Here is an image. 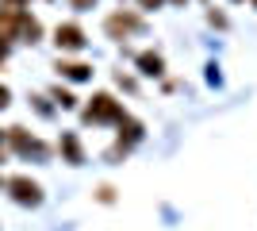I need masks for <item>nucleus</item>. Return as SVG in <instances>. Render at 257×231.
Masks as SVG:
<instances>
[{
  "label": "nucleus",
  "instance_id": "4",
  "mask_svg": "<svg viewBox=\"0 0 257 231\" xmlns=\"http://www.w3.org/2000/svg\"><path fill=\"white\" fill-rule=\"evenodd\" d=\"M54 43L62 46V50H81L85 46V31L77 23H58L54 27Z\"/></svg>",
  "mask_w": 257,
  "mask_h": 231
},
{
  "label": "nucleus",
  "instance_id": "1",
  "mask_svg": "<svg viewBox=\"0 0 257 231\" xmlns=\"http://www.w3.org/2000/svg\"><path fill=\"white\" fill-rule=\"evenodd\" d=\"M85 120H88V123H107V120L123 123V120H127V112H123V104H119L115 97L96 93V97H92V104L85 108Z\"/></svg>",
  "mask_w": 257,
  "mask_h": 231
},
{
  "label": "nucleus",
  "instance_id": "6",
  "mask_svg": "<svg viewBox=\"0 0 257 231\" xmlns=\"http://www.w3.org/2000/svg\"><path fill=\"white\" fill-rule=\"evenodd\" d=\"M58 73H65L69 81H85V77H92V69L85 62H58Z\"/></svg>",
  "mask_w": 257,
  "mask_h": 231
},
{
  "label": "nucleus",
  "instance_id": "10",
  "mask_svg": "<svg viewBox=\"0 0 257 231\" xmlns=\"http://www.w3.org/2000/svg\"><path fill=\"white\" fill-rule=\"evenodd\" d=\"M161 0H142V8H158Z\"/></svg>",
  "mask_w": 257,
  "mask_h": 231
},
{
  "label": "nucleus",
  "instance_id": "5",
  "mask_svg": "<svg viewBox=\"0 0 257 231\" xmlns=\"http://www.w3.org/2000/svg\"><path fill=\"white\" fill-rule=\"evenodd\" d=\"M8 139H12V146H16V150H23V154H39V158L46 154V143H39V139H35V135H27L23 127H12Z\"/></svg>",
  "mask_w": 257,
  "mask_h": 231
},
{
  "label": "nucleus",
  "instance_id": "7",
  "mask_svg": "<svg viewBox=\"0 0 257 231\" xmlns=\"http://www.w3.org/2000/svg\"><path fill=\"white\" fill-rule=\"evenodd\" d=\"M62 150L69 154V162H73V166H81V162H85V154H81V146H77V139H73V135H62Z\"/></svg>",
  "mask_w": 257,
  "mask_h": 231
},
{
  "label": "nucleus",
  "instance_id": "8",
  "mask_svg": "<svg viewBox=\"0 0 257 231\" xmlns=\"http://www.w3.org/2000/svg\"><path fill=\"white\" fill-rule=\"evenodd\" d=\"M139 66H142V73L158 77L161 73V54H150V50H146V54H139Z\"/></svg>",
  "mask_w": 257,
  "mask_h": 231
},
{
  "label": "nucleus",
  "instance_id": "2",
  "mask_svg": "<svg viewBox=\"0 0 257 231\" xmlns=\"http://www.w3.org/2000/svg\"><path fill=\"white\" fill-rule=\"evenodd\" d=\"M8 193L16 204H27V208H35V204H43V185L39 181H31V177H8Z\"/></svg>",
  "mask_w": 257,
  "mask_h": 231
},
{
  "label": "nucleus",
  "instance_id": "9",
  "mask_svg": "<svg viewBox=\"0 0 257 231\" xmlns=\"http://www.w3.org/2000/svg\"><path fill=\"white\" fill-rule=\"evenodd\" d=\"M50 97L58 100V104H62V108H73V104H77V100H73V93H69V89H54Z\"/></svg>",
  "mask_w": 257,
  "mask_h": 231
},
{
  "label": "nucleus",
  "instance_id": "11",
  "mask_svg": "<svg viewBox=\"0 0 257 231\" xmlns=\"http://www.w3.org/2000/svg\"><path fill=\"white\" fill-rule=\"evenodd\" d=\"M20 4H23V0H12V8H20Z\"/></svg>",
  "mask_w": 257,
  "mask_h": 231
},
{
  "label": "nucleus",
  "instance_id": "3",
  "mask_svg": "<svg viewBox=\"0 0 257 231\" xmlns=\"http://www.w3.org/2000/svg\"><path fill=\"white\" fill-rule=\"evenodd\" d=\"M139 27H142V20H139V16H131V12H115V16H107V20H104V31L111 35V39H123V35L139 31Z\"/></svg>",
  "mask_w": 257,
  "mask_h": 231
}]
</instances>
